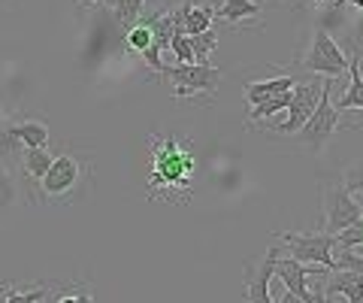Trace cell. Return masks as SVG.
Listing matches in <instances>:
<instances>
[{
	"instance_id": "cell-1",
	"label": "cell",
	"mask_w": 363,
	"mask_h": 303,
	"mask_svg": "<svg viewBox=\"0 0 363 303\" xmlns=\"http://www.w3.org/2000/svg\"><path fill=\"white\" fill-rule=\"evenodd\" d=\"M152 173H149V197L173 188L188 200L191 176H194V155L176 137H155L152 140Z\"/></svg>"
},
{
	"instance_id": "cell-2",
	"label": "cell",
	"mask_w": 363,
	"mask_h": 303,
	"mask_svg": "<svg viewBox=\"0 0 363 303\" xmlns=\"http://www.w3.org/2000/svg\"><path fill=\"white\" fill-rule=\"evenodd\" d=\"M161 76H167V79L173 82L176 100H188L203 92H215L221 82V70L212 64H173V67L164 64Z\"/></svg>"
},
{
	"instance_id": "cell-3",
	"label": "cell",
	"mask_w": 363,
	"mask_h": 303,
	"mask_svg": "<svg viewBox=\"0 0 363 303\" xmlns=\"http://www.w3.org/2000/svg\"><path fill=\"white\" fill-rule=\"evenodd\" d=\"M306 73H315V76H327V79H339V76L348 73V55L339 49V43L330 37L327 31L318 28L315 37H312V46L309 55L300 61Z\"/></svg>"
},
{
	"instance_id": "cell-4",
	"label": "cell",
	"mask_w": 363,
	"mask_h": 303,
	"mask_svg": "<svg viewBox=\"0 0 363 303\" xmlns=\"http://www.w3.org/2000/svg\"><path fill=\"white\" fill-rule=\"evenodd\" d=\"M281 243L288 246V252L294 261L300 264H318V267H327V270H336V261H333V246L336 237L333 233H281Z\"/></svg>"
},
{
	"instance_id": "cell-5",
	"label": "cell",
	"mask_w": 363,
	"mask_h": 303,
	"mask_svg": "<svg viewBox=\"0 0 363 303\" xmlns=\"http://www.w3.org/2000/svg\"><path fill=\"white\" fill-rule=\"evenodd\" d=\"M330 88H333V79H327L315 112L309 116V121H306V125L297 131L300 133V143L312 145L315 152H321L324 145H327V140L333 137V131L339 128V109L333 106V100H330Z\"/></svg>"
},
{
	"instance_id": "cell-6",
	"label": "cell",
	"mask_w": 363,
	"mask_h": 303,
	"mask_svg": "<svg viewBox=\"0 0 363 303\" xmlns=\"http://www.w3.org/2000/svg\"><path fill=\"white\" fill-rule=\"evenodd\" d=\"M324 212H327V233L336 237L339 231L351 228V224L363 216V206L342 182H336L327 188V194H324Z\"/></svg>"
},
{
	"instance_id": "cell-7",
	"label": "cell",
	"mask_w": 363,
	"mask_h": 303,
	"mask_svg": "<svg viewBox=\"0 0 363 303\" xmlns=\"http://www.w3.org/2000/svg\"><path fill=\"white\" fill-rule=\"evenodd\" d=\"M321 92H324V85H318V82L294 85L291 104H288V121L276 125V133H281V137H288V133H297L306 125V121H309L312 112H315L318 100H321Z\"/></svg>"
},
{
	"instance_id": "cell-8",
	"label": "cell",
	"mask_w": 363,
	"mask_h": 303,
	"mask_svg": "<svg viewBox=\"0 0 363 303\" xmlns=\"http://www.w3.org/2000/svg\"><path fill=\"white\" fill-rule=\"evenodd\" d=\"M79 179H82V167H79V161L73 158V155H58L49 170H45V176L40 179V188L49 200H61L79 185Z\"/></svg>"
},
{
	"instance_id": "cell-9",
	"label": "cell",
	"mask_w": 363,
	"mask_h": 303,
	"mask_svg": "<svg viewBox=\"0 0 363 303\" xmlns=\"http://www.w3.org/2000/svg\"><path fill=\"white\" fill-rule=\"evenodd\" d=\"M279 249H267V255L257 264L245 267V303H276L269 294V282L276 276Z\"/></svg>"
},
{
	"instance_id": "cell-10",
	"label": "cell",
	"mask_w": 363,
	"mask_h": 303,
	"mask_svg": "<svg viewBox=\"0 0 363 303\" xmlns=\"http://www.w3.org/2000/svg\"><path fill=\"white\" fill-rule=\"evenodd\" d=\"M327 270V267H318V264H300L294 261V258H279L276 261V279L288 291H294L300 300H309L312 297V288H309V279L315 273Z\"/></svg>"
},
{
	"instance_id": "cell-11",
	"label": "cell",
	"mask_w": 363,
	"mask_h": 303,
	"mask_svg": "<svg viewBox=\"0 0 363 303\" xmlns=\"http://www.w3.org/2000/svg\"><path fill=\"white\" fill-rule=\"evenodd\" d=\"M173 13H176L179 33H185V37H197V33L212 31L215 9H212V6H206V4H185V6L173 9Z\"/></svg>"
},
{
	"instance_id": "cell-12",
	"label": "cell",
	"mask_w": 363,
	"mask_h": 303,
	"mask_svg": "<svg viewBox=\"0 0 363 303\" xmlns=\"http://www.w3.org/2000/svg\"><path fill=\"white\" fill-rule=\"evenodd\" d=\"M297 85L294 76H276V79H260V82H248L242 92H245V100L252 106H260L267 97H276L281 92H291V88Z\"/></svg>"
},
{
	"instance_id": "cell-13",
	"label": "cell",
	"mask_w": 363,
	"mask_h": 303,
	"mask_svg": "<svg viewBox=\"0 0 363 303\" xmlns=\"http://www.w3.org/2000/svg\"><path fill=\"white\" fill-rule=\"evenodd\" d=\"M9 131L21 140L25 149H45L49 145V128L43 121H21V125H9Z\"/></svg>"
},
{
	"instance_id": "cell-14",
	"label": "cell",
	"mask_w": 363,
	"mask_h": 303,
	"mask_svg": "<svg viewBox=\"0 0 363 303\" xmlns=\"http://www.w3.org/2000/svg\"><path fill=\"white\" fill-rule=\"evenodd\" d=\"M348 70H351V85L345 88V94L336 100V109H360L363 112V76H360V64L357 61H348Z\"/></svg>"
},
{
	"instance_id": "cell-15",
	"label": "cell",
	"mask_w": 363,
	"mask_h": 303,
	"mask_svg": "<svg viewBox=\"0 0 363 303\" xmlns=\"http://www.w3.org/2000/svg\"><path fill=\"white\" fill-rule=\"evenodd\" d=\"M257 13H260V0H224L215 9V16L224 21H245V18H255Z\"/></svg>"
},
{
	"instance_id": "cell-16",
	"label": "cell",
	"mask_w": 363,
	"mask_h": 303,
	"mask_svg": "<svg viewBox=\"0 0 363 303\" xmlns=\"http://www.w3.org/2000/svg\"><path fill=\"white\" fill-rule=\"evenodd\" d=\"M52 161H55V155L49 149H25L21 152V167H25V173L30 179H37V182L45 176V170L52 167Z\"/></svg>"
},
{
	"instance_id": "cell-17",
	"label": "cell",
	"mask_w": 363,
	"mask_h": 303,
	"mask_svg": "<svg viewBox=\"0 0 363 303\" xmlns=\"http://www.w3.org/2000/svg\"><path fill=\"white\" fill-rule=\"evenodd\" d=\"M143 4H145V0H112V13H116V18L121 21L124 31H130L133 21L140 18Z\"/></svg>"
},
{
	"instance_id": "cell-18",
	"label": "cell",
	"mask_w": 363,
	"mask_h": 303,
	"mask_svg": "<svg viewBox=\"0 0 363 303\" xmlns=\"http://www.w3.org/2000/svg\"><path fill=\"white\" fill-rule=\"evenodd\" d=\"M191 40V52H194V64H209V55L218 46V37L215 31H206V33H197V37H188Z\"/></svg>"
},
{
	"instance_id": "cell-19",
	"label": "cell",
	"mask_w": 363,
	"mask_h": 303,
	"mask_svg": "<svg viewBox=\"0 0 363 303\" xmlns=\"http://www.w3.org/2000/svg\"><path fill=\"white\" fill-rule=\"evenodd\" d=\"M333 261H336V270H354L363 276V255H357L354 249H345V246H333Z\"/></svg>"
},
{
	"instance_id": "cell-20",
	"label": "cell",
	"mask_w": 363,
	"mask_h": 303,
	"mask_svg": "<svg viewBox=\"0 0 363 303\" xmlns=\"http://www.w3.org/2000/svg\"><path fill=\"white\" fill-rule=\"evenodd\" d=\"M45 297V288L40 285V288H30V291H18L16 285L9 288V285H4V303H40Z\"/></svg>"
},
{
	"instance_id": "cell-21",
	"label": "cell",
	"mask_w": 363,
	"mask_h": 303,
	"mask_svg": "<svg viewBox=\"0 0 363 303\" xmlns=\"http://www.w3.org/2000/svg\"><path fill=\"white\" fill-rule=\"evenodd\" d=\"M169 52H173L176 64H194V52H191V40L185 33H173V40H169Z\"/></svg>"
},
{
	"instance_id": "cell-22",
	"label": "cell",
	"mask_w": 363,
	"mask_h": 303,
	"mask_svg": "<svg viewBox=\"0 0 363 303\" xmlns=\"http://www.w3.org/2000/svg\"><path fill=\"white\" fill-rule=\"evenodd\" d=\"M128 46H130L133 52H140V55L152 46V31H149V25H145V21H143V25H133V28L128 31Z\"/></svg>"
},
{
	"instance_id": "cell-23",
	"label": "cell",
	"mask_w": 363,
	"mask_h": 303,
	"mask_svg": "<svg viewBox=\"0 0 363 303\" xmlns=\"http://www.w3.org/2000/svg\"><path fill=\"white\" fill-rule=\"evenodd\" d=\"M342 185L348 188L351 194H363V161H357L354 167H348L342 176Z\"/></svg>"
},
{
	"instance_id": "cell-24",
	"label": "cell",
	"mask_w": 363,
	"mask_h": 303,
	"mask_svg": "<svg viewBox=\"0 0 363 303\" xmlns=\"http://www.w3.org/2000/svg\"><path fill=\"white\" fill-rule=\"evenodd\" d=\"M269 294L276 303H306V300H300L297 294H294V291H288L281 282H276V276H272V282H269Z\"/></svg>"
},
{
	"instance_id": "cell-25",
	"label": "cell",
	"mask_w": 363,
	"mask_h": 303,
	"mask_svg": "<svg viewBox=\"0 0 363 303\" xmlns=\"http://www.w3.org/2000/svg\"><path fill=\"white\" fill-rule=\"evenodd\" d=\"M143 58H145V64H149V70L152 73H161L164 70V61H161V52H157L155 46H149L143 52Z\"/></svg>"
},
{
	"instance_id": "cell-26",
	"label": "cell",
	"mask_w": 363,
	"mask_h": 303,
	"mask_svg": "<svg viewBox=\"0 0 363 303\" xmlns=\"http://www.w3.org/2000/svg\"><path fill=\"white\" fill-rule=\"evenodd\" d=\"M58 303H82V294H67V297H58Z\"/></svg>"
},
{
	"instance_id": "cell-27",
	"label": "cell",
	"mask_w": 363,
	"mask_h": 303,
	"mask_svg": "<svg viewBox=\"0 0 363 303\" xmlns=\"http://www.w3.org/2000/svg\"><path fill=\"white\" fill-rule=\"evenodd\" d=\"M333 4H336V6H339V4H351V6H357L360 13H363V0H333Z\"/></svg>"
},
{
	"instance_id": "cell-28",
	"label": "cell",
	"mask_w": 363,
	"mask_h": 303,
	"mask_svg": "<svg viewBox=\"0 0 363 303\" xmlns=\"http://www.w3.org/2000/svg\"><path fill=\"white\" fill-rule=\"evenodd\" d=\"M321 4H324V6H327V4H333V0H321Z\"/></svg>"
},
{
	"instance_id": "cell-29",
	"label": "cell",
	"mask_w": 363,
	"mask_h": 303,
	"mask_svg": "<svg viewBox=\"0 0 363 303\" xmlns=\"http://www.w3.org/2000/svg\"><path fill=\"white\" fill-rule=\"evenodd\" d=\"M40 303H43V300H40Z\"/></svg>"
}]
</instances>
